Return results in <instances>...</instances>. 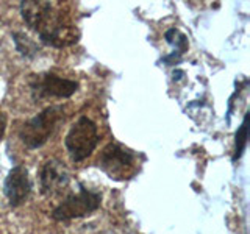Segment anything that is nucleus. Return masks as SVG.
<instances>
[{"label": "nucleus", "mask_w": 250, "mask_h": 234, "mask_svg": "<svg viewBox=\"0 0 250 234\" xmlns=\"http://www.w3.org/2000/svg\"><path fill=\"white\" fill-rule=\"evenodd\" d=\"M21 14L30 30L45 45L62 49L77 42L75 27L62 16L61 5L50 2H21Z\"/></svg>", "instance_id": "obj_1"}, {"label": "nucleus", "mask_w": 250, "mask_h": 234, "mask_svg": "<svg viewBox=\"0 0 250 234\" xmlns=\"http://www.w3.org/2000/svg\"><path fill=\"white\" fill-rule=\"evenodd\" d=\"M64 119V109L60 105L47 106L35 117L28 119L19 128V139L22 144L35 150L42 147L50 139L57 125Z\"/></svg>", "instance_id": "obj_2"}, {"label": "nucleus", "mask_w": 250, "mask_h": 234, "mask_svg": "<svg viewBox=\"0 0 250 234\" xmlns=\"http://www.w3.org/2000/svg\"><path fill=\"white\" fill-rule=\"evenodd\" d=\"M99 128L97 123L88 116H82L72 127L69 128L64 145L74 162H82L92 155L99 144Z\"/></svg>", "instance_id": "obj_3"}, {"label": "nucleus", "mask_w": 250, "mask_h": 234, "mask_svg": "<svg viewBox=\"0 0 250 234\" xmlns=\"http://www.w3.org/2000/svg\"><path fill=\"white\" fill-rule=\"evenodd\" d=\"M99 167L105 174L117 181H124L135 175L136 155L122 144H108L99 156Z\"/></svg>", "instance_id": "obj_4"}, {"label": "nucleus", "mask_w": 250, "mask_h": 234, "mask_svg": "<svg viewBox=\"0 0 250 234\" xmlns=\"http://www.w3.org/2000/svg\"><path fill=\"white\" fill-rule=\"evenodd\" d=\"M102 195L86 189L84 186H80L78 194H70L62 200L60 205L52 211L53 220L57 222H67L72 218L86 217L100 208Z\"/></svg>", "instance_id": "obj_5"}, {"label": "nucleus", "mask_w": 250, "mask_h": 234, "mask_svg": "<svg viewBox=\"0 0 250 234\" xmlns=\"http://www.w3.org/2000/svg\"><path fill=\"white\" fill-rule=\"evenodd\" d=\"M78 83L69 78H62L57 74H42L35 75L33 80L30 81L31 96L35 100L42 98H69L78 91Z\"/></svg>", "instance_id": "obj_6"}, {"label": "nucleus", "mask_w": 250, "mask_h": 234, "mask_svg": "<svg viewBox=\"0 0 250 234\" xmlns=\"http://www.w3.org/2000/svg\"><path fill=\"white\" fill-rule=\"evenodd\" d=\"M3 192L11 206H21L28 198L31 192V181L28 176V170L23 166H16L5 178Z\"/></svg>", "instance_id": "obj_7"}, {"label": "nucleus", "mask_w": 250, "mask_h": 234, "mask_svg": "<svg viewBox=\"0 0 250 234\" xmlns=\"http://www.w3.org/2000/svg\"><path fill=\"white\" fill-rule=\"evenodd\" d=\"M41 192L44 195H57L69 184V174L64 164L57 159L47 161L41 169Z\"/></svg>", "instance_id": "obj_8"}, {"label": "nucleus", "mask_w": 250, "mask_h": 234, "mask_svg": "<svg viewBox=\"0 0 250 234\" xmlns=\"http://www.w3.org/2000/svg\"><path fill=\"white\" fill-rule=\"evenodd\" d=\"M164 39H166L167 44H170L172 47H174V53L164 58V62H167L169 66H172V64H175V62L180 61L183 53L188 52L189 44H188V38L177 28H169L166 33H164Z\"/></svg>", "instance_id": "obj_9"}, {"label": "nucleus", "mask_w": 250, "mask_h": 234, "mask_svg": "<svg viewBox=\"0 0 250 234\" xmlns=\"http://www.w3.org/2000/svg\"><path fill=\"white\" fill-rule=\"evenodd\" d=\"M13 41L16 44V49L21 55L27 58L35 57V55L39 52V47L36 42H33V39H30L28 36H25L23 33H19V31H14L13 33Z\"/></svg>", "instance_id": "obj_10"}, {"label": "nucleus", "mask_w": 250, "mask_h": 234, "mask_svg": "<svg viewBox=\"0 0 250 234\" xmlns=\"http://www.w3.org/2000/svg\"><path fill=\"white\" fill-rule=\"evenodd\" d=\"M247 119L249 114H244V119H242V123L239 125V128L236 131V136H234V153H233V161H238L242 153L246 150L247 145Z\"/></svg>", "instance_id": "obj_11"}, {"label": "nucleus", "mask_w": 250, "mask_h": 234, "mask_svg": "<svg viewBox=\"0 0 250 234\" xmlns=\"http://www.w3.org/2000/svg\"><path fill=\"white\" fill-rule=\"evenodd\" d=\"M5 130H6V116L3 113H0V140L3 139Z\"/></svg>", "instance_id": "obj_12"}]
</instances>
